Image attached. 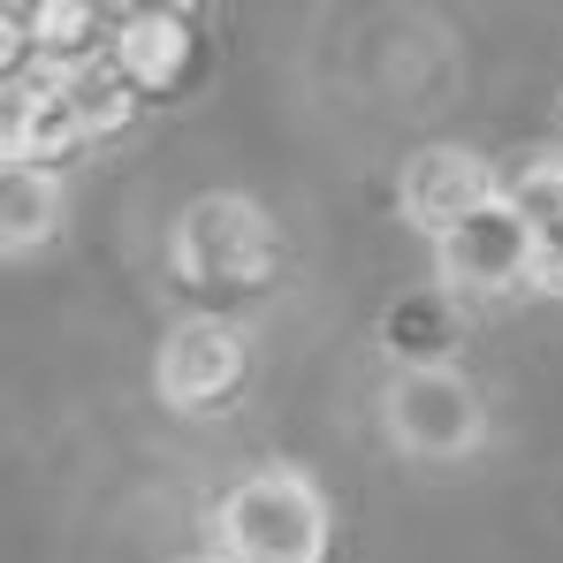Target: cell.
Wrapping results in <instances>:
<instances>
[{"label": "cell", "instance_id": "cell-1", "mask_svg": "<svg viewBox=\"0 0 563 563\" xmlns=\"http://www.w3.org/2000/svg\"><path fill=\"white\" fill-rule=\"evenodd\" d=\"M229 563H320L328 556V503L297 465H267L236 479L213 510Z\"/></svg>", "mask_w": 563, "mask_h": 563}, {"label": "cell", "instance_id": "cell-4", "mask_svg": "<svg viewBox=\"0 0 563 563\" xmlns=\"http://www.w3.org/2000/svg\"><path fill=\"white\" fill-rule=\"evenodd\" d=\"M533 260H541V244H533V229L503 198L479 206L472 221H457L434 244V267H442V289L450 297H510V289L533 282Z\"/></svg>", "mask_w": 563, "mask_h": 563}, {"label": "cell", "instance_id": "cell-9", "mask_svg": "<svg viewBox=\"0 0 563 563\" xmlns=\"http://www.w3.org/2000/svg\"><path fill=\"white\" fill-rule=\"evenodd\" d=\"M54 85L69 99V114L85 122V137H107V130H122V122L137 114V85H130V69L114 62V46L69 62V69H54Z\"/></svg>", "mask_w": 563, "mask_h": 563}, {"label": "cell", "instance_id": "cell-14", "mask_svg": "<svg viewBox=\"0 0 563 563\" xmlns=\"http://www.w3.org/2000/svg\"><path fill=\"white\" fill-rule=\"evenodd\" d=\"M184 563H221V556H184Z\"/></svg>", "mask_w": 563, "mask_h": 563}, {"label": "cell", "instance_id": "cell-10", "mask_svg": "<svg viewBox=\"0 0 563 563\" xmlns=\"http://www.w3.org/2000/svg\"><path fill=\"white\" fill-rule=\"evenodd\" d=\"M54 229H62V190H54V176L46 168H8V190H0V244H8V260H23Z\"/></svg>", "mask_w": 563, "mask_h": 563}, {"label": "cell", "instance_id": "cell-7", "mask_svg": "<svg viewBox=\"0 0 563 563\" xmlns=\"http://www.w3.org/2000/svg\"><path fill=\"white\" fill-rule=\"evenodd\" d=\"M85 137V122L69 114V99H62V85L46 77L38 92H8V168H54L69 145Z\"/></svg>", "mask_w": 563, "mask_h": 563}, {"label": "cell", "instance_id": "cell-12", "mask_svg": "<svg viewBox=\"0 0 563 563\" xmlns=\"http://www.w3.org/2000/svg\"><path fill=\"white\" fill-rule=\"evenodd\" d=\"M38 46H46V54H62V69H69V62H85V54H99V46H92V8H77V0L38 8Z\"/></svg>", "mask_w": 563, "mask_h": 563}, {"label": "cell", "instance_id": "cell-3", "mask_svg": "<svg viewBox=\"0 0 563 563\" xmlns=\"http://www.w3.org/2000/svg\"><path fill=\"white\" fill-rule=\"evenodd\" d=\"M380 411H388V442L411 450V457H465L487 434L479 388L465 374H450V366H404L388 380Z\"/></svg>", "mask_w": 563, "mask_h": 563}, {"label": "cell", "instance_id": "cell-2", "mask_svg": "<svg viewBox=\"0 0 563 563\" xmlns=\"http://www.w3.org/2000/svg\"><path fill=\"white\" fill-rule=\"evenodd\" d=\"M176 275L190 289H252V282H267L275 275V221L236 190L198 198L176 221Z\"/></svg>", "mask_w": 563, "mask_h": 563}, {"label": "cell", "instance_id": "cell-6", "mask_svg": "<svg viewBox=\"0 0 563 563\" xmlns=\"http://www.w3.org/2000/svg\"><path fill=\"white\" fill-rule=\"evenodd\" d=\"M252 374V351H244V328H229V320H184L168 343H161V396L176 404V411H206V404H221V396H236Z\"/></svg>", "mask_w": 563, "mask_h": 563}, {"label": "cell", "instance_id": "cell-5", "mask_svg": "<svg viewBox=\"0 0 563 563\" xmlns=\"http://www.w3.org/2000/svg\"><path fill=\"white\" fill-rule=\"evenodd\" d=\"M495 198H503L495 168H487L479 153H465V145H427V153H411L404 176H396V206H404V221L427 229L434 244H442L457 221H472L479 206H495Z\"/></svg>", "mask_w": 563, "mask_h": 563}, {"label": "cell", "instance_id": "cell-11", "mask_svg": "<svg viewBox=\"0 0 563 563\" xmlns=\"http://www.w3.org/2000/svg\"><path fill=\"white\" fill-rule=\"evenodd\" d=\"M503 206L541 236L549 221H563V153H533V161H518L510 168V184H503Z\"/></svg>", "mask_w": 563, "mask_h": 563}, {"label": "cell", "instance_id": "cell-13", "mask_svg": "<svg viewBox=\"0 0 563 563\" xmlns=\"http://www.w3.org/2000/svg\"><path fill=\"white\" fill-rule=\"evenodd\" d=\"M533 244H541V260H533V282L563 297V221H549V229H541Z\"/></svg>", "mask_w": 563, "mask_h": 563}, {"label": "cell", "instance_id": "cell-8", "mask_svg": "<svg viewBox=\"0 0 563 563\" xmlns=\"http://www.w3.org/2000/svg\"><path fill=\"white\" fill-rule=\"evenodd\" d=\"M114 62L130 69L137 92H168V85L190 69V23H184V15H168V8L130 15L122 38H114Z\"/></svg>", "mask_w": 563, "mask_h": 563}]
</instances>
